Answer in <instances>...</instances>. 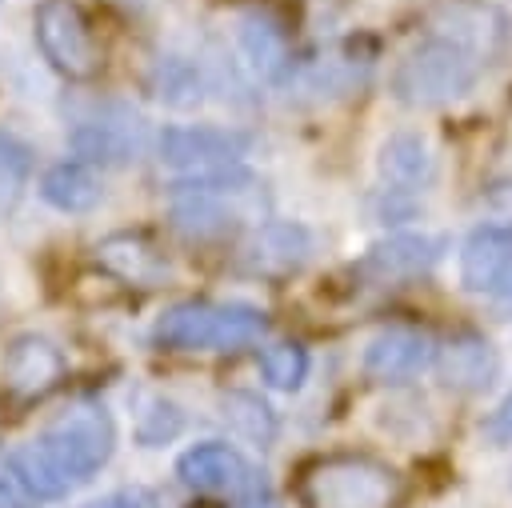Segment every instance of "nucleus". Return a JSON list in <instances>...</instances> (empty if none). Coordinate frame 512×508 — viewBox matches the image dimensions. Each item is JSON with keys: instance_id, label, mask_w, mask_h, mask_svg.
<instances>
[{"instance_id": "obj_1", "label": "nucleus", "mask_w": 512, "mask_h": 508, "mask_svg": "<svg viewBox=\"0 0 512 508\" xmlns=\"http://www.w3.org/2000/svg\"><path fill=\"white\" fill-rule=\"evenodd\" d=\"M116 444V428L104 408L80 404L52 420L36 440H28L20 452H12L20 484L36 500H56L96 476Z\"/></svg>"}, {"instance_id": "obj_2", "label": "nucleus", "mask_w": 512, "mask_h": 508, "mask_svg": "<svg viewBox=\"0 0 512 508\" xmlns=\"http://www.w3.org/2000/svg\"><path fill=\"white\" fill-rule=\"evenodd\" d=\"M488 12L476 20H452L448 32L424 36L392 72V92L408 108H440L476 88L488 64Z\"/></svg>"}, {"instance_id": "obj_3", "label": "nucleus", "mask_w": 512, "mask_h": 508, "mask_svg": "<svg viewBox=\"0 0 512 508\" xmlns=\"http://www.w3.org/2000/svg\"><path fill=\"white\" fill-rule=\"evenodd\" d=\"M296 492L304 508H400L404 480L376 456L336 452L304 464Z\"/></svg>"}, {"instance_id": "obj_4", "label": "nucleus", "mask_w": 512, "mask_h": 508, "mask_svg": "<svg viewBox=\"0 0 512 508\" xmlns=\"http://www.w3.org/2000/svg\"><path fill=\"white\" fill-rule=\"evenodd\" d=\"M264 332H268V320L252 304L184 300L156 320L152 340L172 352H236L256 344Z\"/></svg>"}, {"instance_id": "obj_5", "label": "nucleus", "mask_w": 512, "mask_h": 508, "mask_svg": "<svg viewBox=\"0 0 512 508\" xmlns=\"http://www.w3.org/2000/svg\"><path fill=\"white\" fill-rule=\"evenodd\" d=\"M264 212V188L244 172H208L172 192V224L192 240L228 236L236 224Z\"/></svg>"}, {"instance_id": "obj_6", "label": "nucleus", "mask_w": 512, "mask_h": 508, "mask_svg": "<svg viewBox=\"0 0 512 508\" xmlns=\"http://www.w3.org/2000/svg\"><path fill=\"white\" fill-rule=\"evenodd\" d=\"M36 44L44 60L68 80H92L100 72V44L76 0H40L32 12Z\"/></svg>"}, {"instance_id": "obj_7", "label": "nucleus", "mask_w": 512, "mask_h": 508, "mask_svg": "<svg viewBox=\"0 0 512 508\" xmlns=\"http://www.w3.org/2000/svg\"><path fill=\"white\" fill-rule=\"evenodd\" d=\"M248 140L224 128H168L160 136V160L172 168H196V176L228 172L244 156Z\"/></svg>"}, {"instance_id": "obj_8", "label": "nucleus", "mask_w": 512, "mask_h": 508, "mask_svg": "<svg viewBox=\"0 0 512 508\" xmlns=\"http://www.w3.org/2000/svg\"><path fill=\"white\" fill-rule=\"evenodd\" d=\"M64 376V356L52 340L44 336H16L4 352V388L20 400H40L48 396Z\"/></svg>"}, {"instance_id": "obj_9", "label": "nucleus", "mask_w": 512, "mask_h": 508, "mask_svg": "<svg viewBox=\"0 0 512 508\" xmlns=\"http://www.w3.org/2000/svg\"><path fill=\"white\" fill-rule=\"evenodd\" d=\"M96 264L132 288H160L172 272L168 256L144 232H112L96 244Z\"/></svg>"}, {"instance_id": "obj_10", "label": "nucleus", "mask_w": 512, "mask_h": 508, "mask_svg": "<svg viewBox=\"0 0 512 508\" xmlns=\"http://www.w3.org/2000/svg\"><path fill=\"white\" fill-rule=\"evenodd\" d=\"M432 336L420 332V328H408V324H396V328H384L368 340L364 348V372L380 384H404L412 380L428 360H432Z\"/></svg>"}, {"instance_id": "obj_11", "label": "nucleus", "mask_w": 512, "mask_h": 508, "mask_svg": "<svg viewBox=\"0 0 512 508\" xmlns=\"http://www.w3.org/2000/svg\"><path fill=\"white\" fill-rule=\"evenodd\" d=\"M432 360H436L440 384L452 392H484L500 376V352L492 348V340H484L476 332H460V336L444 340L432 352Z\"/></svg>"}, {"instance_id": "obj_12", "label": "nucleus", "mask_w": 512, "mask_h": 508, "mask_svg": "<svg viewBox=\"0 0 512 508\" xmlns=\"http://www.w3.org/2000/svg\"><path fill=\"white\" fill-rule=\"evenodd\" d=\"M176 476L196 492H244L260 476L248 468V460L228 444H196L176 460Z\"/></svg>"}, {"instance_id": "obj_13", "label": "nucleus", "mask_w": 512, "mask_h": 508, "mask_svg": "<svg viewBox=\"0 0 512 508\" xmlns=\"http://www.w3.org/2000/svg\"><path fill=\"white\" fill-rule=\"evenodd\" d=\"M444 252L440 236H424V232H400L388 236L380 244L368 248V256L360 260V272L372 276L376 284H392V280H412L420 272H428Z\"/></svg>"}, {"instance_id": "obj_14", "label": "nucleus", "mask_w": 512, "mask_h": 508, "mask_svg": "<svg viewBox=\"0 0 512 508\" xmlns=\"http://www.w3.org/2000/svg\"><path fill=\"white\" fill-rule=\"evenodd\" d=\"M512 272V232L480 224L460 244V284L468 292H496Z\"/></svg>"}, {"instance_id": "obj_15", "label": "nucleus", "mask_w": 512, "mask_h": 508, "mask_svg": "<svg viewBox=\"0 0 512 508\" xmlns=\"http://www.w3.org/2000/svg\"><path fill=\"white\" fill-rule=\"evenodd\" d=\"M376 172L388 184V192H424L436 176V156L424 136L416 132H396L380 144Z\"/></svg>"}, {"instance_id": "obj_16", "label": "nucleus", "mask_w": 512, "mask_h": 508, "mask_svg": "<svg viewBox=\"0 0 512 508\" xmlns=\"http://www.w3.org/2000/svg\"><path fill=\"white\" fill-rule=\"evenodd\" d=\"M312 252V236L300 224H260V232L252 236L244 260L252 272L264 276H284L292 268H300Z\"/></svg>"}, {"instance_id": "obj_17", "label": "nucleus", "mask_w": 512, "mask_h": 508, "mask_svg": "<svg viewBox=\"0 0 512 508\" xmlns=\"http://www.w3.org/2000/svg\"><path fill=\"white\" fill-rule=\"evenodd\" d=\"M140 120L136 116H116V120H88L76 128V152L84 160H104V164H116V160H128L132 152H140Z\"/></svg>"}, {"instance_id": "obj_18", "label": "nucleus", "mask_w": 512, "mask_h": 508, "mask_svg": "<svg viewBox=\"0 0 512 508\" xmlns=\"http://www.w3.org/2000/svg\"><path fill=\"white\" fill-rule=\"evenodd\" d=\"M40 196L60 212H88L100 200V176L80 160H64L44 172Z\"/></svg>"}, {"instance_id": "obj_19", "label": "nucleus", "mask_w": 512, "mask_h": 508, "mask_svg": "<svg viewBox=\"0 0 512 508\" xmlns=\"http://www.w3.org/2000/svg\"><path fill=\"white\" fill-rule=\"evenodd\" d=\"M240 48H244L248 64L260 76H268V80H276L288 68V40H284V32L268 16H260V12L240 20Z\"/></svg>"}, {"instance_id": "obj_20", "label": "nucleus", "mask_w": 512, "mask_h": 508, "mask_svg": "<svg viewBox=\"0 0 512 508\" xmlns=\"http://www.w3.org/2000/svg\"><path fill=\"white\" fill-rule=\"evenodd\" d=\"M220 416H224V424H228L240 440H248V444L268 448V444L276 440V416H272V408H268L260 396H252V392H224V396H220Z\"/></svg>"}, {"instance_id": "obj_21", "label": "nucleus", "mask_w": 512, "mask_h": 508, "mask_svg": "<svg viewBox=\"0 0 512 508\" xmlns=\"http://www.w3.org/2000/svg\"><path fill=\"white\" fill-rule=\"evenodd\" d=\"M260 372H264V380H268L272 388H280V392L300 388L304 376H308V352H304V344L284 340V344L264 348V356H260Z\"/></svg>"}, {"instance_id": "obj_22", "label": "nucleus", "mask_w": 512, "mask_h": 508, "mask_svg": "<svg viewBox=\"0 0 512 508\" xmlns=\"http://www.w3.org/2000/svg\"><path fill=\"white\" fill-rule=\"evenodd\" d=\"M28 164H32V160H28V148H24L16 136L0 132V204L12 200V196L24 188Z\"/></svg>"}, {"instance_id": "obj_23", "label": "nucleus", "mask_w": 512, "mask_h": 508, "mask_svg": "<svg viewBox=\"0 0 512 508\" xmlns=\"http://www.w3.org/2000/svg\"><path fill=\"white\" fill-rule=\"evenodd\" d=\"M480 208H484V224H496V228H508L512 232V180H496L484 188L480 196Z\"/></svg>"}, {"instance_id": "obj_24", "label": "nucleus", "mask_w": 512, "mask_h": 508, "mask_svg": "<svg viewBox=\"0 0 512 508\" xmlns=\"http://www.w3.org/2000/svg\"><path fill=\"white\" fill-rule=\"evenodd\" d=\"M32 496L24 492L20 484V472H16V460L12 456H0V508H24Z\"/></svg>"}, {"instance_id": "obj_25", "label": "nucleus", "mask_w": 512, "mask_h": 508, "mask_svg": "<svg viewBox=\"0 0 512 508\" xmlns=\"http://www.w3.org/2000/svg\"><path fill=\"white\" fill-rule=\"evenodd\" d=\"M484 432H488V440H492V444H512V392H508V396L488 412Z\"/></svg>"}, {"instance_id": "obj_26", "label": "nucleus", "mask_w": 512, "mask_h": 508, "mask_svg": "<svg viewBox=\"0 0 512 508\" xmlns=\"http://www.w3.org/2000/svg\"><path fill=\"white\" fill-rule=\"evenodd\" d=\"M104 508H156V496L148 488H124L104 500Z\"/></svg>"}, {"instance_id": "obj_27", "label": "nucleus", "mask_w": 512, "mask_h": 508, "mask_svg": "<svg viewBox=\"0 0 512 508\" xmlns=\"http://www.w3.org/2000/svg\"><path fill=\"white\" fill-rule=\"evenodd\" d=\"M232 508H280V504H276V496L268 492V484H264V480H256L252 488H244V492H240V500H236Z\"/></svg>"}, {"instance_id": "obj_28", "label": "nucleus", "mask_w": 512, "mask_h": 508, "mask_svg": "<svg viewBox=\"0 0 512 508\" xmlns=\"http://www.w3.org/2000/svg\"><path fill=\"white\" fill-rule=\"evenodd\" d=\"M88 508H104V500H100V504H88Z\"/></svg>"}]
</instances>
